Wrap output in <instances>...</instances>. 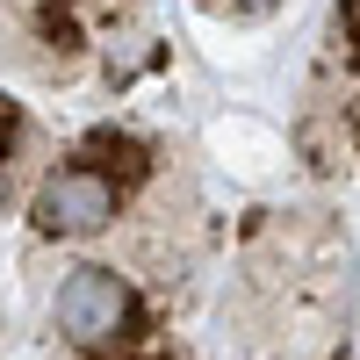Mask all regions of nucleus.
Segmentation results:
<instances>
[{
	"label": "nucleus",
	"instance_id": "f257e3e1",
	"mask_svg": "<svg viewBox=\"0 0 360 360\" xmlns=\"http://www.w3.org/2000/svg\"><path fill=\"white\" fill-rule=\"evenodd\" d=\"M58 332L86 360H166L130 274H115V266H72L58 281Z\"/></svg>",
	"mask_w": 360,
	"mask_h": 360
},
{
	"label": "nucleus",
	"instance_id": "f03ea898",
	"mask_svg": "<svg viewBox=\"0 0 360 360\" xmlns=\"http://www.w3.org/2000/svg\"><path fill=\"white\" fill-rule=\"evenodd\" d=\"M115 209H123V173L101 166V152H79L58 173H44L29 217H37L44 238H94V231L115 224Z\"/></svg>",
	"mask_w": 360,
	"mask_h": 360
},
{
	"label": "nucleus",
	"instance_id": "7ed1b4c3",
	"mask_svg": "<svg viewBox=\"0 0 360 360\" xmlns=\"http://www.w3.org/2000/svg\"><path fill=\"white\" fill-rule=\"evenodd\" d=\"M217 15H238V22H252V15H266V8H281V0H209Z\"/></svg>",
	"mask_w": 360,
	"mask_h": 360
},
{
	"label": "nucleus",
	"instance_id": "20e7f679",
	"mask_svg": "<svg viewBox=\"0 0 360 360\" xmlns=\"http://www.w3.org/2000/svg\"><path fill=\"white\" fill-rule=\"evenodd\" d=\"M339 37L360 51V0H339Z\"/></svg>",
	"mask_w": 360,
	"mask_h": 360
},
{
	"label": "nucleus",
	"instance_id": "39448f33",
	"mask_svg": "<svg viewBox=\"0 0 360 360\" xmlns=\"http://www.w3.org/2000/svg\"><path fill=\"white\" fill-rule=\"evenodd\" d=\"M8 202H15V188H8V152H0V217H8Z\"/></svg>",
	"mask_w": 360,
	"mask_h": 360
}]
</instances>
